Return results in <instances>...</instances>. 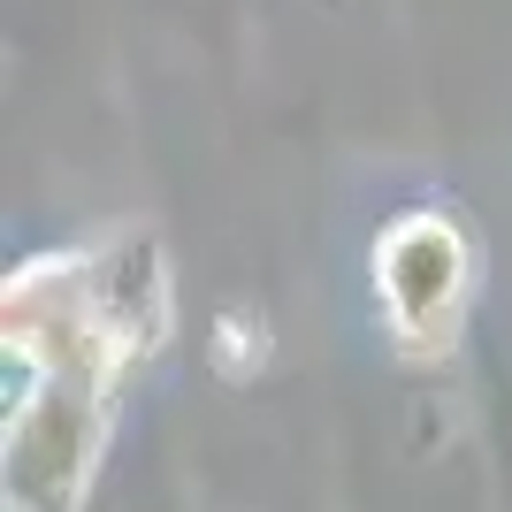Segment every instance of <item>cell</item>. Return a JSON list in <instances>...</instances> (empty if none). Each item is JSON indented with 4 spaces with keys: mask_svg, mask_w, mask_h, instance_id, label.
Listing matches in <instances>:
<instances>
[{
    "mask_svg": "<svg viewBox=\"0 0 512 512\" xmlns=\"http://www.w3.org/2000/svg\"><path fill=\"white\" fill-rule=\"evenodd\" d=\"M138 253L146 245L130 237L123 268L69 253L8 283V360L23 367V398L8 413V505L69 512V497H85L115 383L153 344L146 329H161V306L138 314V291H161Z\"/></svg>",
    "mask_w": 512,
    "mask_h": 512,
    "instance_id": "1",
    "label": "cell"
},
{
    "mask_svg": "<svg viewBox=\"0 0 512 512\" xmlns=\"http://www.w3.org/2000/svg\"><path fill=\"white\" fill-rule=\"evenodd\" d=\"M375 283L406 344H451V321L467 306V237L451 214H406L375 245Z\"/></svg>",
    "mask_w": 512,
    "mask_h": 512,
    "instance_id": "2",
    "label": "cell"
}]
</instances>
